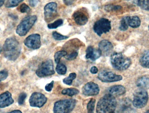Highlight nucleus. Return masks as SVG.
I'll return each mask as SVG.
<instances>
[{
	"instance_id": "obj_1",
	"label": "nucleus",
	"mask_w": 149,
	"mask_h": 113,
	"mask_svg": "<svg viewBox=\"0 0 149 113\" xmlns=\"http://www.w3.org/2000/svg\"><path fill=\"white\" fill-rule=\"evenodd\" d=\"M4 57L10 61H15L20 56L21 47L19 42L13 37L5 40L3 48Z\"/></svg>"
},
{
	"instance_id": "obj_2",
	"label": "nucleus",
	"mask_w": 149,
	"mask_h": 113,
	"mask_svg": "<svg viewBox=\"0 0 149 113\" xmlns=\"http://www.w3.org/2000/svg\"><path fill=\"white\" fill-rule=\"evenodd\" d=\"M117 107L115 98L111 94H107L100 99L96 106L97 113H112Z\"/></svg>"
},
{
	"instance_id": "obj_3",
	"label": "nucleus",
	"mask_w": 149,
	"mask_h": 113,
	"mask_svg": "<svg viewBox=\"0 0 149 113\" xmlns=\"http://www.w3.org/2000/svg\"><path fill=\"white\" fill-rule=\"evenodd\" d=\"M112 66L118 70H124L127 69L132 63L131 59L120 52H115L111 56Z\"/></svg>"
},
{
	"instance_id": "obj_4",
	"label": "nucleus",
	"mask_w": 149,
	"mask_h": 113,
	"mask_svg": "<svg viewBox=\"0 0 149 113\" xmlns=\"http://www.w3.org/2000/svg\"><path fill=\"white\" fill-rule=\"evenodd\" d=\"M37 20L36 15H30L24 17L17 27L16 32L18 36H23L28 33Z\"/></svg>"
},
{
	"instance_id": "obj_5",
	"label": "nucleus",
	"mask_w": 149,
	"mask_h": 113,
	"mask_svg": "<svg viewBox=\"0 0 149 113\" xmlns=\"http://www.w3.org/2000/svg\"><path fill=\"white\" fill-rule=\"evenodd\" d=\"M76 101L74 99L59 100L55 103L53 107L54 113H70L74 109Z\"/></svg>"
},
{
	"instance_id": "obj_6",
	"label": "nucleus",
	"mask_w": 149,
	"mask_h": 113,
	"mask_svg": "<svg viewBox=\"0 0 149 113\" xmlns=\"http://www.w3.org/2000/svg\"><path fill=\"white\" fill-rule=\"evenodd\" d=\"M148 99V92L141 88L136 91L134 93L133 105L137 108H143L147 105Z\"/></svg>"
},
{
	"instance_id": "obj_7",
	"label": "nucleus",
	"mask_w": 149,
	"mask_h": 113,
	"mask_svg": "<svg viewBox=\"0 0 149 113\" xmlns=\"http://www.w3.org/2000/svg\"><path fill=\"white\" fill-rule=\"evenodd\" d=\"M55 73L53 62L51 59L43 62L36 71V74L39 77L51 76L54 74Z\"/></svg>"
},
{
	"instance_id": "obj_8",
	"label": "nucleus",
	"mask_w": 149,
	"mask_h": 113,
	"mask_svg": "<svg viewBox=\"0 0 149 113\" xmlns=\"http://www.w3.org/2000/svg\"><path fill=\"white\" fill-rule=\"evenodd\" d=\"M111 29V22L108 19L102 18L95 22L93 26L95 32L99 36L109 32Z\"/></svg>"
},
{
	"instance_id": "obj_9",
	"label": "nucleus",
	"mask_w": 149,
	"mask_h": 113,
	"mask_svg": "<svg viewBox=\"0 0 149 113\" xmlns=\"http://www.w3.org/2000/svg\"><path fill=\"white\" fill-rule=\"evenodd\" d=\"M57 15V4L56 3H49L44 8L45 20L50 22L54 20Z\"/></svg>"
},
{
	"instance_id": "obj_10",
	"label": "nucleus",
	"mask_w": 149,
	"mask_h": 113,
	"mask_svg": "<svg viewBox=\"0 0 149 113\" xmlns=\"http://www.w3.org/2000/svg\"><path fill=\"white\" fill-rule=\"evenodd\" d=\"M47 101V98L42 93L38 92L33 93L29 100L31 106L38 108L43 106Z\"/></svg>"
},
{
	"instance_id": "obj_11",
	"label": "nucleus",
	"mask_w": 149,
	"mask_h": 113,
	"mask_svg": "<svg viewBox=\"0 0 149 113\" xmlns=\"http://www.w3.org/2000/svg\"><path fill=\"white\" fill-rule=\"evenodd\" d=\"M25 46L32 50H37L41 46V36L38 34L30 35L24 42Z\"/></svg>"
},
{
	"instance_id": "obj_12",
	"label": "nucleus",
	"mask_w": 149,
	"mask_h": 113,
	"mask_svg": "<svg viewBox=\"0 0 149 113\" xmlns=\"http://www.w3.org/2000/svg\"><path fill=\"white\" fill-rule=\"evenodd\" d=\"M98 78L104 83H111L120 81L123 79V77L112 72L103 71L100 73L98 75Z\"/></svg>"
},
{
	"instance_id": "obj_13",
	"label": "nucleus",
	"mask_w": 149,
	"mask_h": 113,
	"mask_svg": "<svg viewBox=\"0 0 149 113\" xmlns=\"http://www.w3.org/2000/svg\"><path fill=\"white\" fill-rule=\"evenodd\" d=\"M82 92L85 96H95L100 93V88L97 84L93 82H88L83 86Z\"/></svg>"
},
{
	"instance_id": "obj_14",
	"label": "nucleus",
	"mask_w": 149,
	"mask_h": 113,
	"mask_svg": "<svg viewBox=\"0 0 149 113\" xmlns=\"http://www.w3.org/2000/svg\"><path fill=\"white\" fill-rule=\"evenodd\" d=\"M72 17L75 22L78 25H85L88 21V16L82 10H78L74 12Z\"/></svg>"
},
{
	"instance_id": "obj_15",
	"label": "nucleus",
	"mask_w": 149,
	"mask_h": 113,
	"mask_svg": "<svg viewBox=\"0 0 149 113\" xmlns=\"http://www.w3.org/2000/svg\"><path fill=\"white\" fill-rule=\"evenodd\" d=\"M14 102L12 95L9 92L7 91L0 94V108L8 107L13 104Z\"/></svg>"
},
{
	"instance_id": "obj_16",
	"label": "nucleus",
	"mask_w": 149,
	"mask_h": 113,
	"mask_svg": "<svg viewBox=\"0 0 149 113\" xmlns=\"http://www.w3.org/2000/svg\"><path fill=\"white\" fill-rule=\"evenodd\" d=\"M102 55L101 51L99 49H94L92 46L88 47L86 50V59H91L93 61L99 59Z\"/></svg>"
},
{
	"instance_id": "obj_17",
	"label": "nucleus",
	"mask_w": 149,
	"mask_h": 113,
	"mask_svg": "<svg viewBox=\"0 0 149 113\" xmlns=\"http://www.w3.org/2000/svg\"><path fill=\"white\" fill-rule=\"evenodd\" d=\"M99 48L102 54L105 56H108L112 52L113 46L109 41L103 40L99 43Z\"/></svg>"
},
{
	"instance_id": "obj_18",
	"label": "nucleus",
	"mask_w": 149,
	"mask_h": 113,
	"mask_svg": "<svg viewBox=\"0 0 149 113\" xmlns=\"http://www.w3.org/2000/svg\"><path fill=\"white\" fill-rule=\"evenodd\" d=\"M109 94L113 96H119L123 95L126 93V89L122 85H115L109 87L108 90Z\"/></svg>"
},
{
	"instance_id": "obj_19",
	"label": "nucleus",
	"mask_w": 149,
	"mask_h": 113,
	"mask_svg": "<svg viewBox=\"0 0 149 113\" xmlns=\"http://www.w3.org/2000/svg\"><path fill=\"white\" fill-rule=\"evenodd\" d=\"M140 63L143 67L149 69V50L145 51L140 59Z\"/></svg>"
},
{
	"instance_id": "obj_20",
	"label": "nucleus",
	"mask_w": 149,
	"mask_h": 113,
	"mask_svg": "<svg viewBox=\"0 0 149 113\" xmlns=\"http://www.w3.org/2000/svg\"><path fill=\"white\" fill-rule=\"evenodd\" d=\"M141 24V19L137 16L128 17L129 26L133 28H137L140 27Z\"/></svg>"
},
{
	"instance_id": "obj_21",
	"label": "nucleus",
	"mask_w": 149,
	"mask_h": 113,
	"mask_svg": "<svg viewBox=\"0 0 149 113\" xmlns=\"http://www.w3.org/2000/svg\"><path fill=\"white\" fill-rule=\"evenodd\" d=\"M136 85L138 87L141 88H145L149 86V78L146 76L141 77L136 81Z\"/></svg>"
},
{
	"instance_id": "obj_22",
	"label": "nucleus",
	"mask_w": 149,
	"mask_h": 113,
	"mask_svg": "<svg viewBox=\"0 0 149 113\" xmlns=\"http://www.w3.org/2000/svg\"><path fill=\"white\" fill-rule=\"evenodd\" d=\"M79 93V91L76 88H66L64 89L62 91V93L63 95H67L68 96L72 97L76 95Z\"/></svg>"
},
{
	"instance_id": "obj_23",
	"label": "nucleus",
	"mask_w": 149,
	"mask_h": 113,
	"mask_svg": "<svg viewBox=\"0 0 149 113\" xmlns=\"http://www.w3.org/2000/svg\"><path fill=\"white\" fill-rule=\"evenodd\" d=\"M128 17H125L121 19L119 29L121 31H125L128 29Z\"/></svg>"
},
{
	"instance_id": "obj_24",
	"label": "nucleus",
	"mask_w": 149,
	"mask_h": 113,
	"mask_svg": "<svg viewBox=\"0 0 149 113\" xmlns=\"http://www.w3.org/2000/svg\"><path fill=\"white\" fill-rule=\"evenodd\" d=\"M24 0H6L5 1V7L8 8L17 7L20 3Z\"/></svg>"
},
{
	"instance_id": "obj_25",
	"label": "nucleus",
	"mask_w": 149,
	"mask_h": 113,
	"mask_svg": "<svg viewBox=\"0 0 149 113\" xmlns=\"http://www.w3.org/2000/svg\"><path fill=\"white\" fill-rule=\"evenodd\" d=\"M67 52L65 51H59L55 53L54 58H55V61L56 63L58 64L60 62L61 58L63 57H65L67 55Z\"/></svg>"
},
{
	"instance_id": "obj_26",
	"label": "nucleus",
	"mask_w": 149,
	"mask_h": 113,
	"mask_svg": "<svg viewBox=\"0 0 149 113\" xmlns=\"http://www.w3.org/2000/svg\"><path fill=\"white\" fill-rule=\"evenodd\" d=\"M76 77V74L74 73H71L69 75V77L65 78L63 80V82L65 84L71 86L72 84V81L74 80Z\"/></svg>"
},
{
	"instance_id": "obj_27",
	"label": "nucleus",
	"mask_w": 149,
	"mask_h": 113,
	"mask_svg": "<svg viewBox=\"0 0 149 113\" xmlns=\"http://www.w3.org/2000/svg\"><path fill=\"white\" fill-rule=\"evenodd\" d=\"M56 71L59 75H65L67 72V68L63 64L59 63L56 67Z\"/></svg>"
},
{
	"instance_id": "obj_28",
	"label": "nucleus",
	"mask_w": 149,
	"mask_h": 113,
	"mask_svg": "<svg viewBox=\"0 0 149 113\" xmlns=\"http://www.w3.org/2000/svg\"><path fill=\"white\" fill-rule=\"evenodd\" d=\"M137 4L142 9L149 11V0H138Z\"/></svg>"
},
{
	"instance_id": "obj_29",
	"label": "nucleus",
	"mask_w": 149,
	"mask_h": 113,
	"mask_svg": "<svg viewBox=\"0 0 149 113\" xmlns=\"http://www.w3.org/2000/svg\"><path fill=\"white\" fill-rule=\"evenodd\" d=\"M63 23V19H58L52 23L48 24V27L49 29H56L61 26Z\"/></svg>"
},
{
	"instance_id": "obj_30",
	"label": "nucleus",
	"mask_w": 149,
	"mask_h": 113,
	"mask_svg": "<svg viewBox=\"0 0 149 113\" xmlns=\"http://www.w3.org/2000/svg\"><path fill=\"white\" fill-rule=\"evenodd\" d=\"M95 103V100L93 98L91 99L90 101L88 103L87 105L88 113H94Z\"/></svg>"
},
{
	"instance_id": "obj_31",
	"label": "nucleus",
	"mask_w": 149,
	"mask_h": 113,
	"mask_svg": "<svg viewBox=\"0 0 149 113\" xmlns=\"http://www.w3.org/2000/svg\"><path fill=\"white\" fill-rule=\"evenodd\" d=\"M122 9L120 5H108L105 7V9L107 11H116L120 10Z\"/></svg>"
},
{
	"instance_id": "obj_32",
	"label": "nucleus",
	"mask_w": 149,
	"mask_h": 113,
	"mask_svg": "<svg viewBox=\"0 0 149 113\" xmlns=\"http://www.w3.org/2000/svg\"><path fill=\"white\" fill-rule=\"evenodd\" d=\"M52 36L54 39H56V40H58V41L65 40V39H67L69 38L67 36L61 35L56 31H53L52 32Z\"/></svg>"
},
{
	"instance_id": "obj_33",
	"label": "nucleus",
	"mask_w": 149,
	"mask_h": 113,
	"mask_svg": "<svg viewBox=\"0 0 149 113\" xmlns=\"http://www.w3.org/2000/svg\"><path fill=\"white\" fill-rule=\"evenodd\" d=\"M19 10L22 13H29L31 11V9L26 3H23L19 7Z\"/></svg>"
},
{
	"instance_id": "obj_34",
	"label": "nucleus",
	"mask_w": 149,
	"mask_h": 113,
	"mask_svg": "<svg viewBox=\"0 0 149 113\" xmlns=\"http://www.w3.org/2000/svg\"><path fill=\"white\" fill-rule=\"evenodd\" d=\"M26 98H27V94L25 93H20L18 99V103L19 105H23Z\"/></svg>"
},
{
	"instance_id": "obj_35",
	"label": "nucleus",
	"mask_w": 149,
	"mask_h": 113,
	"mask_svg": "<svg viewBox=\"0 0 149 113\" xmlns=\"http://www.w3.org/2000/svg\"><path fill=\"white\" fill-rule=\"evenodd\" d=\"M119 113H136L135 111L130 107L118 110Z\"/></svg>"
},
{
	"instance_id": "obj_36",
	"label": "nucleus",
	"mask_w": 149,
	"mask_h": 113,
	"mask_svg": "<svg viewBox=\"0 0 149 113\" xmlns=\"http://www.w3.org/2000/svg\"><path fill=\"white\" fill-rule=\"evenodd\" d=\"M8 72L5 70L0 71V82L5 80L8 77Z\"/></svg>"
},
{
	"instance_id": "obj_37",
	"label": "nucleus",
	"mask_w": 149,
	"mask_h": 113,
	"mask_svg": "<svg viewBox=\"0 0 149 113\" xmlns=\"http://www.w3.org/2000/svg\"><path fill=\"white\" fill-rule=\"evenodd\" d=\"M78 53L77 52H73L69 54V55L66 57V59L68 60H73L76 59V58L78 57Z\"/></svg>"
},
{
	"instance_id": "obj_38",
	"label": "nucleus",
	"mask_w": 149,
	"mask_h": 113,
	"mask_svg": "<svg viewBox=\"0 0 149 113\" xmlns=\"http://www.w3.org/2000/svg\"><path fill=\"white\" fill-rule=\"evenodd\" d=\"M54 81H52L49 84H47L45 86V89L47 91L51 92L54 86Z\"/></svg>"
},
{
	"instance_id": "obj_39",
	"label": "nucleus",
	"mask_w": 149,
	"mask_h": 113,
	"mask_svg": "<svg viewBox=\"0 0 149 113\" xmlns=\"http://www.w3.org/2000/svg\"><path fill=\"white\" fill-rule=\"evenodd\" d=\"M39 2V0H29L30 5L31 7H35L37 5Z\"/></svg>"
},
{
	"instance_id": "obj_40",
	"label": "nucleus",
	"mask_w": 149,
	"mask_h": 113,
	"mask_svg": "<svg viewBox=\"0 0 149 113\" xmlns=\"http://www.w3.org/2000/svg\"><path fill=\"white\" fill-rule=\"evenodd\" d=\"M90 72L92 74H96L98 72V69L96 66H93L91 67Z\"/></svg>"
},
{
	"instance_id": "obj_41",
	"label": "nucleus",
	"mask_w": 149,
	"mask_h": 113,
	"mask_svg": "<svg viewBox=\"0 0 149 113\" xmlns=\"http://www.w3.org/2000/svg\"><path fill=\"white\" fill-rule=\"evenodd\" d=\"M65 4L66 5H70L73 3L74 0H63Z\"/></svg>"
},
{
	"instance_id": "obj_42",
	"label": "nucleus",
	"mask_w": 149,
	"mask_h": 113,
	"mask_svg": "<svg viewBox=\"0 0 149 113\" xmlns=\"http://www.w3.org/2000/svg\"><path fill=\"white\" fill-rule=\"evenodd\" d=\"M7 113H22L21 111L19 110H14V111H11V112H10Z\"/></svg>"
},
{
	"instance_id": "obj_43",
	"label": "nucleus",
	"mask_w": 149,
	"mask_h": 113,
	"mask_svg": "<svg viewBox=\"0 0 149 113\" xmlns=\"http://www.w3.org/2000/svg\"><path fill=\"white\" fill-rule=\"evenodd\" d=\"M5 0H0V7H1L5 2Z\"/></svg>"
},
{
	"instance_id": "obj_44",
	"label": "nucleus",
	"mask_w": 149,
	"mask_h": 113,
	"mask_svg": "<svg viewBox=\"0 0 149 113\" xmlns=\"http://www.w3.org/2000/svg\"><path fill=\"white\" fill-rule=\"evenodd\" d=\"M10 17H13V18H14V19H15V18H16V19H17V16H15L13 15H12V14H11V15H10Z\"/></svg>"
},
{
	"instance_id": "obj_45",
	"label": "nucleus",
	"mask_w": 149,
	"mask_h": 113,
	"mask_svg": "<svg viewBox=\"0 0 149 113\" xmlns=\"http://www.w3.org/2000/svg\"><path fill=\"white\" fill-rule=\"evenodd\" d=\"M2 52V49L1 47H0V54H1V52Z\"/></svg>"
},
{
	"instance_id": "obj_46",
	"label": "nucleus",
	"mask_w": 149,
	"mask_h": 113,
	"mask_svg": "<svg viewBox=\"0 0 149 113\" xmlns=\"http://www.w3.org/2000/svg\"><path fill=\"white\" fill-rule=\"evenodd\" d=\"M145 113H149V110L148 111H147V112H146Z\"/></svg>"
},
{
	"instance_id": "obj_47",
	"label": "nucleus",
	"mask_w": 149,
	"mask_h": 113,
	"mask_svg": "<svg viewBox=\"0 0 149 113\" xmlns=\"http://www.w3.org/2000/svg\"><path fill=\"white\" fill-rule=\"evenodd\" d=\"M112 113H115L114 112H113Z\"/></svg>"
},
{
	"instance_id": "obj_48",
	"label": "nucleus",
	"mask_w": 149,
	"mask_h": 113,
	"mask_svg": "<svg viewBox=\"0 0 149 113\" xmlns=\"http://www.w3.org/2000/svg\"></svg>"
}]
</instances>
